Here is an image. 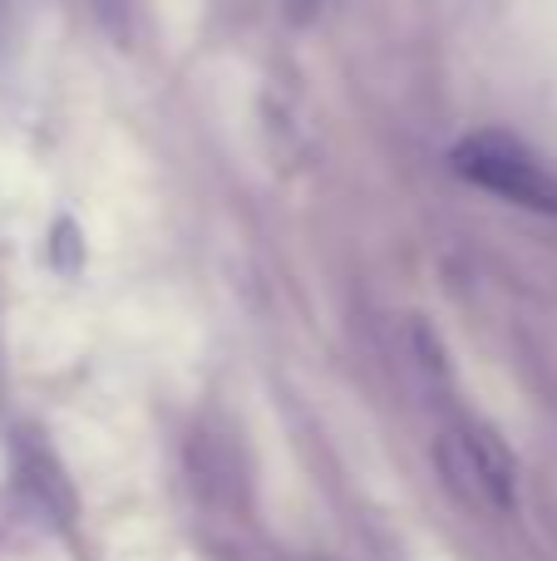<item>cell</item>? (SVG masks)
<instances>
[{
	"label": "cell",
	"instance_id": "obj_2",
	"mask_svg": "<svg viewBox=\"0 0 557 561\" xmlns=\"http://www.w3.org/2000/svg\"><path fill=\"white\" fill-rule=\"evenodd\" d=\"M454 173L513 207L557 217V173L509 134H474L454 148Z\"/></svg>",
	"mask_w": 557,
	"mask_h": 561
},
{
	"label": "cell",
	"instance_id": "obj_1",
	"mask_svg": "<svg viewBox=\"0 0 557 561\" xmlns=\"http://www.w3.org/2000/svg\"><path fill=\"white\" fill-rule=\"evenodd\" d=\"M434 463L464 503L489 507V513H513L519 507V463H513L509 444L479 419L444 428L440 444H434Z\"/></svg>",
	"mask_w": 557,
	"mask_h": 561
},
{
	"label": "cell",
	"instance_id": "obj_3",
	"mask_svg": "<svg viewBox=\"0 0 557 561\" xmlns=\"http://www.w3.org/2000/svg\"><path fill=\"white\" fill-rule=\"evenodd\" d=\"M94 15L114 39H128V0H94Z\"/></svg>",
	"mask_w": 557,
	"mask_h": 561
},
{
	"label": "cell",
	"instance_id": "obj_4",
	"mask_svg": "<svg viewBox=\"0 0 557 561\" xmlns=\"http://www.w3.org/2000/svg\"><path fill=\"white\" fill-rule=\"evenodd\" d=\"M316 5H321V0H286V10H292L296 20H306V15H311V10H316Z\"/></svg>",
	"mask_w": 557,
	"mask_h": 561
}]
</instances>
